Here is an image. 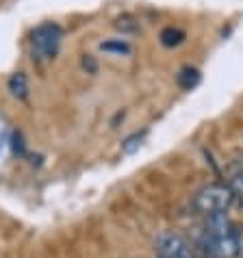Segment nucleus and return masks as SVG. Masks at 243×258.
Wrapping results in <instances>:
<instances>
[{"label":"nucleus","mask_w":243,"mask_h":258,"mask_svg":"<svg viewBox=\"0 0 243 258\" xmlns=\"http://www.w3.org/2000/svg\"><path fill=\"white\" fill-rule=\"evenodd\" d=\"M234 226L230 217L226 213H213V215H206V224H204V232L213 236V239H226V236H232L234 234Z\"/></svg>","instance_id":"4"},{"label":"nucleus","mask_w":243,"mask_h":258,"mask_svg":"<svg viewBox=\"0 0 243 258\" xmlns=\"http://www.w3.org/2000/svg\"><path fill=\"white\" fill-rule=\"evenodd\" d=\"M200 78H202V76H200V72H198L196 68L187 66V68H183L180 72H178L176 81H178V85H180V89L189 91V89L198 87V85H200Z\"/></svg>","instance_id":"6"},{"label":"nucleus","mask_w":243,"mask_h":258,"mask_svg":"<svg viewBox=\"0 0 243 258\" xmlns=\"http://www.w3.org/2000/svg\"><path fill=\"white\" fill-rule=\"evenodd\" d=\"M159 39H161V44L165 48H176V46H180L185 41V31H180V28H174V26H167V28H163V31H161Z\"/></svg>","instance_id":"7"},{"label":"nucleus","mask_w":243,"mask_h":258,"mask_svg":"<svg viewBox=\"0 0 243 258\" xmlns=\"http://www.w3.org/2000/svg\"><path fill=\"white\" fill-rule=\"evenodd\" d=\"M196 258H206V256H196Z\"/></svg>","instance_id":"12"},{"label":"nucleus","mask_w":243,"mask_h":258,"mask_svg":"<svg viewBox=\"0 0 243 258\" xmlns=\"http://www.w3.org/2000/svg\"><path fill=\"white\" fill-rule=\"evenodd\" d=\"M234 204V193L230 184H206L194 196V209L202 215L226 213Z\"/></svg>","instance_id":"1"},{"label":"nucleus","mask_w":243,"mask_h":258,"mask_svg":"<svg viewBox=\"0 0 243 258\" xmlns=\"http://www.w3.org/2000/svg\"><path fill=\"white\" fill-rule=\"evenodd\" d=\"M7 89H9V94L18 100H24L28 96V78L24 72H16V74H11L9 83H7Z\"/></svg>","instance_id":"5"},{"label":"nucleus","mask_w":243,"mask_h":258,"mask_svg":"<svg viewBox=\"0 0 243 258\" xmlns=\"http://www.w3.org/2000/svg\"><path fill=\"white\" fill-rule=\"evenodd\" d=\"M156 254L159 258H196L191 243L185 239L183 234H178L174 230L161 232L156 236Z\"/></svg>","instance_id":"3"},{"label":"nucleus","mask_w":243,"mask_h":258,"mask_svg":"<svg viewBox=\"0 0 243 258\" xmlns=\"http://www.w3.org/2000/svg\"><path fill=\"white\" fill-rule=\"evenodd\" d=\"M234 239H237V252L243 258V228L241 226L234 228Z\"/></svg>","instance_id":"11"},{"label":"nucleus","mask_w":243,"mask_h":258,"mask_svg":"<svg viewBox=\"0 0 243 258\" xmlns=\"http://www.w3.org/2000/svg\"><path fill=\"white\" fill-rule=\"evenodd\" d=\"M230 189H232V193H234V200H239V202L243 204V171H237V174L232 176Z\"/></svg>","instance_id":"10"},{"label":"nucleus","mask_w":243,"mask_h":258,"mask_svg":"<svg viewBox=\"0 0 243 258\" xmlns=\"http://www.w3.org/2000/svg\"><path fill=\"white\" fill-rule=\"evenodd\" d=\"M100 50L102 52H111V54H131L133 52V48L131 44H128L126 39H109V41H102L100 44Z\"/></svg>","instance_id":"8"},{"label":"nucleus","mask_w":243,"mask_h":258,"mask_svg":"<svg viewBox=\"0 0 243 258\" xmlns=\"http://www.w3.org/2000/svg\"><path fill=\"white\" fill-rule=\"evenodd\" d=\"M63 41V28L56 22H44L31 33V46H33V59L50 61L59 54Z\"/></svg>","instance_id":"2"},{"label":"nucleus","mask_w":243,"mask_h":258,"mask_svg":"<svg viewBox=\"0 0 243 258\" xmlns=\"http://www.w3.org/2000/svg\"><path fill=\"white\" fill-rule=\"evenodd\" d=\"M144 139H146V131L133 133L131 137H126L124 141H122V152H124V154H135V152H137V150L141 148Z\"/></svg>","instance_id":"9"}]
</instances>
